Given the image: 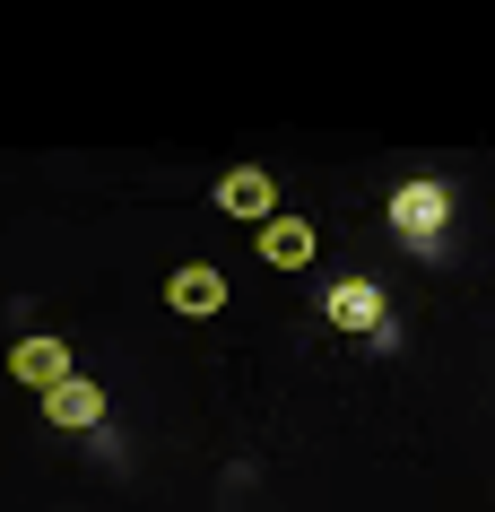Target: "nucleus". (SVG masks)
I'll return each mask as SVG.
<instances>
[{"label":"nucleus","mask_w":495,"mask_h":512,"mask_svg":"<svg viewBox=\"0 0 495 512\" xmlns=\"http://www.w3.org/2000/svg\"><path fill=\"white\" fill-rule=\"evenodd\" d=\"M44 426H53V434H96V426H105V382L70 374L61 391H44Z\"/></svg>","instance_id":"6"},{"label":"nucleus","mask_w":495,"mask_h":512,"mask_svg":"<svg viewBox=\"0 0 495 512\" xmlns=\"http://www.w3.org/2000/svg\"><path fill=\"white\" fill-rule=\"evenodd\" d=\"M322 322L330 330H374V339H383V287H374V278H330L322 287Z\"/></svg>","instance_id":"5"},{"label":"nucleus","mask_w":495,"mask_h":512,"mask_svg":"<svg viewBox=\"0 0 495 512\" xmlns=\"http://www.w3.org/2000/svg\"><path fill=\"white\" fill-rule=\"evenodd\" d=\"M443 217H452V191L443 183H400L391 191V235L409 243V252H426L443 235Z\"/></svg>","instance_id":"1"},{"label":"nucleus","mask_w":495,"mask_h":512,"mask_svg":"<svg viewBox=\"0 0 495 512\" xmlns=\"http://www.w3.org/2000/svg\"><path fill=\"white\" fill-rule=\"evenodd\" d=\"M252 252H261L270 270H313V252H322V235H313L304 217H270V226L252 235Z\"/></svg>","instance_id":"7"},{"label":"nucleus","mask_w":495,"mask_h":512,"mask_svg":"<svg viewBox=\"0 0 495 512\" xmlns=\"http://www.w3.org/2000/svg\"><path fill=\"white\" fill-rule=\"evenodd\" d=\"M9 374H18V382L35 391V400H44V391H61V382L79 374V356H70V339L35 330V339H18V348H9Z\"/></svg>","instance_id":"3"},{"label":"nucleus","mask_w":495,"mask_h":512,"mask_svg":"<svg viewBox=\"0 0 495 512\" xmlns=\"http://www.w3.org/2000/svg\"><path fill=\"white\" fill-rule=\"evenodd\" d=\"M226 296H235V287H226V270H209V261H183V270L165 278V304H174L183 322H218Z\"/></svg>","instance_id":"4"},{"label":"nucleus","mask_w":495,"mask_h":512,"mask_svg":"<svg viewBox=\"0 0 495 512\" xmlns=\"http://www.w3.org/2000/svg\"><path fill=\"white\" fill-rule=\"evenodd\" d=\"M218 217H244L252 235H261L270 217H287V209H278L270 165H226V174H218Z\"/></svg>","instance_id":"2"}]
</instances>
